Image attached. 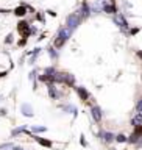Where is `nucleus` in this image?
<instances>
[{
  "label": "nucleus",
  "instance_id": "nucleus-21",
  "mask_svg": "<svg viewBox=\"0 0 142 150\" xmlns=\"http://www.w3.org/2000/svg\"><path fill=\"white\" fill-rule=\"evenodd\" d=\"M80 141H81L83 147H88V142H86V139H84V134H81V139H80Z\"/></svg>",
  "mask_w": 142,
  "mask_h": 150
},
{
  "label": "nucleus",
  "instance_id": "nucleus-15",
  "mask_svg": "<svg viewBox=\"0 0 142 150\" xmlns=\"http://www.w3.org/2000/svg\"><path fill=\"white\" fill-rule=\"evenodd\" d=\"M126 139H128V136H126L125 133H119V134H116L114 142H117V144H126Z\"/></svg>",
  "mask_w": 142,
  "mask_h": 150
},
{
  "label": "nucleus",
  "instance_id": "nucleus-2",
  "mask_svg": "<svg viewBox=\"0 0 142 150\" xmlns=\"http://www.w3.org/2000/svg\"><path fill=\"white\" fill-rule=\"evenodd\" d=\"M112 22H114L116 25L120 28V30H124V31H128V28H130V23H128V21H126V17H125V14H124V13L117 11L116 14H112Z\"/></svg>",
  "mask_w": 142,
  "mask_h": 150
},
{
  "label": "nucleus",
  "instance_id": "nucleus-10",
  "mask_svg": "<svg viewBox=\"0 0 142 150\" xmlns=\"http://www.w3.org/2000/svg\"><path fill=\"white\" fill-rule=\"evenodd\" d=\"M75 91H77V96L80 97V100H83V102H88L89 97H91V94L88 92V89L83 88V86H77V88H75Z\"/></svg>",
  "mask_w": 142,
  "mask_h": 150
},
{
  "label": "nucleus",
  "instance_id": "nucleus-4",
  "mask_svg": "<svg viewBox=\"0 0 142 150\" xmlns=\"http://www.w3.org/2000/svg\"><path fill=\"white\" fill-rule=\"evenodd\" d=\"M97 138L102 141L103 144H106V145H110V144H112L114 142V138H116V134L112 133V131H108V130H100L97 133Z\"/></svg>",
  "mask_w": 142,
  "mask_h": 150
},
{
  "label": "nucleus",
  "instance_id": "nucleus-8",
  "mask_svg": "<svg viewBox=\"0 0 142 150\" xmlns=\"http://www.w3.org/2000/svg\"><path fill=\"white\" fill-rule=\"evenodd\" d=\"M20 114L25 116V117H33L35 116V110L30 103H22L20 105Z\"/></svg>",
  "mask_w": 142,
  "mask_h": 150
},
{
  "label": "nucleus",
  "instance_id": "nucleus-20",
  "mask_svg": "<svg viewBox=\"0 0 142 150\" xmlns=\"http://www.w3.org/2000/svg\"><path fill=\"white\" fill-rule=\"evenodd\" d=\"M6 114H8V110H6V108H0V117H5Z\"/></svg>",
  "mask_w": 142,
  "mask_h": 150
},
{
  "label": "nucleus",
  "instance_id": "nucleus-3",
  "mask_svg": "<svg viewBox=\"0 0 142 150\" xmlns=\"http://www.w3.org/2000/svg\"><path fill=\"white\" fill-rule=\"evenodd\" d=\"M81 21H83V19L77 14V11H75V13H70L69 16L66 17V27H67L69 30L75 31V30L78 28V25L81 23Z\"/></svg>",
  "mask_w": 142,
  "mask_h": 150
},
{
  "label": "nucleus",
  "instance_id": "nucleus-18",
  "mask_svg": "<svg viewBox=\"0 0 142 150\" xmlns=\"http://www.w3.org/2000/svg\"><path fill=\"white\" fill-rule=\"evenodd\" d=\"M136 112H142V97L136 102Z\"/></svg>",
  "mask_w": 142,
  "mask_h": 150
},
{
  "label": "nucleus",
  "instance_id": "nucleus-12",
  "mask_svg": "<svg viewBox=\"0 0 142 150\" xmlns=\"http://www.w3.org/2000/svg\"><path fill=\"white\" fill-rule=\"evenodd\" d=\"M59 108H61V110H63L64 112H72V114H73V117H77V114H78V110H77V106L70 105V103H66V105H61Z\"/></svg>",
  "mask_w": 142,
  "mask_h": 150
},
{
  "label": "nucleus",
  "instance_id": "nucleus-27",
  "mask_svg": "<svg viewBox=\"0 0 142 150\" xmlns=\"http://www.w3.org/2000/svg\"><path fill=\"white\" fill-rule=\"evenodd\" d=\"M0 102H2V96H0Z\"/></svg>",
  "mask_w": 142,
  "mask_h": 150
},
{
  "label": "nucleus",
  "instance_id": "nucleus-14",
  "mask_svg": "<svg viewBox=\"0 0 142 150\" xmlns=\"http://www.w3.org/2000/svg\"><path fill=\"white\" fill-rule=\"evenodd\" d=\"M47 53H49V56H50V58H52V61H56V59H58V49H55V47L53 45H50L49 47V49H47Z\"/></svg>",
  "mask_w": 142,
  "mask_h": 150
},
{
  "label": "nucleus",
  "instance_id": "nucleus-6",
  "mask_svg": "<svg viewBox=\"0 0 142 150\" xmlns=\"http://www.w3.org/2000/svg\"><path fill=\"white\" fill-rule=\"evenodd\" d=\"M20 134H33L30 128H28V125H19L16 127V128H13L11 130V138H17V136H20Z\"/></svg>",
  "mask_w": 142,
  "mask_h": 150
},
{
  "label": "nucleus",
  "instance_id": "nucleus-19",
  "mask_svg": "<svg viewBox=\"0 0 142 150\" xmlns=\"http://www.w3.org/2000/svg\"><path fill=\"white\" fill-rule=\"evenodd\" d=\"M27 39H28V38H22V39H19L17 45H19V47H23V45L27 44Z\"/></svg>",
  "mask_w": 142,
  "mask_h": 150
},
{
  "label": "nucleus",
  "instance_id": "nucleus-22",
  "mask_svg": "<svg viewBox=\"0 0 142 150\" xmlns=\"http://www.w3.org/2000/svg\"><path fill=\"white\" fill-rule=\"evenodd\" d=\"M136 33H139V28H131V30H130V35H131V36L136 35Z\"/></svg>",
  "mask_w": 142,
  "mask_h": 150
},
{
  "label": "nucleus",
  "instance_id": "nucleus-25",
  "mask_svg": "<svg viewBox=\"0 0 142 150\" xmlns=\"http://www.w3.org/2000/svg\"><path fill=\"white\" fill-rule=\"evenodd\" d=\"M136 55H138V58H141V59H142V50H139V52H138V53H136Z\"/></svg>",
  "mask_w": 142,
  "mask_h": 150
},
{
  "label": "nucleus",
  "instance_id": "nucleus-5",
  "mask_svg": "<svg viewBox=\"0 0 142 150\" xmlns=\"http://www.w3.org/2000/svg\"><path fill=\"white\" fill-rule=\"evenodd\" d=\"M89 114H91L92 120L95 122V124H100V122L103 120V111L98 105H92L91 108H89Z\"/></svg>",
  "mask_w": 142,
  "mask_h": 150
},
{
  "label": "nucleus",
  "instance_id": "nucleus-13",
  "mask_svg": "<svg viewBox=\"0 0 142 150\" xmlns=\"http://www.w3.org/2000/svg\"><path fill=\"white\" fill-rule=\"evenodd\" d=\"M30 131L33 134H41V133H45L47 131V127H44V125H31Z\"/></svg>",
  "mask_w": 142,
  "mask_h": 150
},
{
  "label": "nucleus",
  "instance_id": "nucleus-17",
  "mask_svg": "<svg viewBox=\"0 0 142 150\" xmlns=\"http://www.w3.org/2000/svg\"><path fill=\"white\" fill-rule=\"evenodd\" d=\"M13 38H14V36H13V33H9V35L6 36V39H5V44H6V45H11V44H13V41H14Z\"/></svg>",
  "mask_w": 142,
  "mask_h": 150
},
{
  "label": "nucleus",
  "instance_id": "nucleus-23",
  "mask_svg": "<svg viewBox=\"0 0 142 150\" xmlns=\"http://www.w3.org/2000/svg\"><path fill=\"white\" fill-rule=\"evenodd\" d=\"M134 147H136V149H142V139H141V141H139V142H138V144H136V145H134Z\"/></svg>",
  "mask_w": 142,
  "mask_h": 150
},
{
  "label": "nucleus",
  "instance_id": "nucleus-16",
  "mask_svg": "<svg viewBox=\"0 0 142 150\" xmlns=\"http://www.w3.org/2000/svg\"><path fill=\"white\" fill-rule=\"evenodd\" d=\"M13 147H14L13 142H3V144H0V150H11Z\"/></svg>",
  "mask_w": 142,
  "mask_h": 150
},
{
  "label": "nucleus",
  "instance_id": "nucleus-7",
  "mask_svg": "<svg viewBox=\"0 0 142 150\" xmlns=\"http://www.w3.org/2000/svg\"><path fill=\"white\" fill-rule=\"evenodd\" d=\"M30 6L28 5H25V3H22V5H19L17 8H14V16H17V17H23V16H27V13L30 11Z\"/></svg>",
  "mask_w": 142,
  "mask_h": 150
},
{
  "label": "nucleus",
  "instance_id": "nucleus-28",
  "mask_svg": "<svg viewBox=\"0 0 142 150\" xmlns=\"http://www.w3.org/2000/svg\"><path fill=\"white\" fill-rule=\"evenodd\" d=\"M22 150H28V149H22Z\"/></svg>",
  "mask_w": 142,
  "mask_h": 150
},
{
  "label": "nucleus",
  "instance_id": "nucleus-9",
  "mask_svg": "<svg viewBox=\"0 0 142 150\" xmlns=\"http://www.w3.org/2000/svg\"><path fill=\"white\" fill-rule=\"evenodd\" d=\"M130 124L133 128H142V112H134V116L130 119Z\"/></svg>",
  "mask_w": 142,
  "mask_h": 150
},
{
  "label": "nucleus",
  "instance_id": "nucleus-26",
  "mask_svg": "<svg viewBox=\"0 0 142 150\" xmlns=\"http://www.w3.org/2000/svg\"><path fill=\"white\" fill-rule=\"evenodd\" d=\"M103 2H110V0H103Z\"/></svg>",
  "mask_w": 142,
  "mask_h": 150
},
{
  "label": "nucleus",
  "instance_id": "nucleus-1",
  "mask_svg": "<svg viewBox=\"0 0 142 150\" xmlns=\"http://www.w3.org/2000/svg\"><path fill=\"white\" fill-rule=\"evenodd\" d=\"M72 30H69V28L67 27H61L59 28V30H58V33H56V36H55V39H53V44H52V45H53L55 47V49H61V47H64V44H66V42H67L69 41V38L70 36H72Z\"/></svg>",
  "mask_w": 142,
  "mask_h": 150
},
{
  "label": "nucleus",
  "instance_id": "nucleus-11",
  "mask_svg": "<svg viewBox=\"0 0 142 150\" xmlns=\"http://www.w3.org/2000/svg\"><path fill=\"white\" fill-rule=\"evenodd\" d=\"M31 138L35 139V141H36V142L39 144V145H42V147H47V149H52V147H53V142H52V141H49V139L39 138L37 134H31Z\"/></svg>",
  "mask_w": 142,
  "mask_h": 150
},
{
  "label": "nucleus",
  "instance_id": "nucleus-24",
  "mask_svg": "<svg viewBox=\"0 0 142 150\" xmlns=\"http://www.w3.org/2000/svg\"><path fill=\"white\" fill-rule=\"evenodd\" d=\"M11 150H22V147H20V145H14Z\"/></svg>",
  "mask_w": 142,
  "mask_h": 150
}]
</instances>
